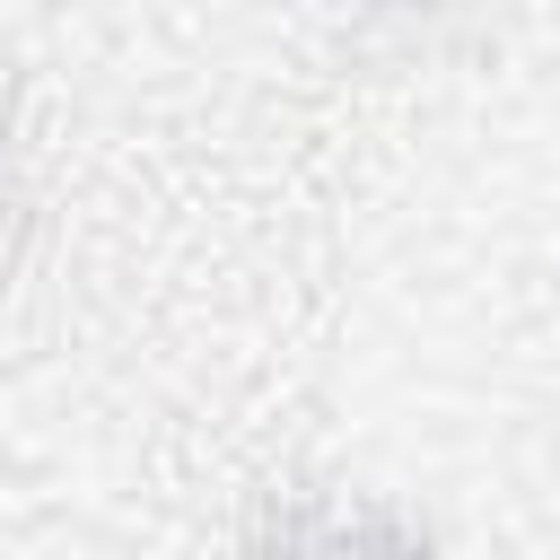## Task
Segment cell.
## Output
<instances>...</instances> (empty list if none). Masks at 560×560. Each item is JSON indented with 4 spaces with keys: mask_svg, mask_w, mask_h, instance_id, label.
I'll return each instance as SVG.
<instances>
[{
    "mask_svg": "<svg viewBox=\"0 0 560 560\" xmlns=\"http://www.w3.org/2000/svg\"><path fill=\"white\" fill-rule=\"evenodd\" d=\"M254 560H429V542L385 508H271L254 525Z\"/></svg>",
    "mask_w": 560,
    "mask_h": 560,
    "instance_id": "6da1fadb",
    "label": "cell"
}]
</instances>
